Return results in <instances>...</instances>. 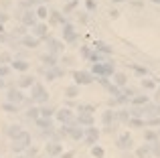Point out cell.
<instances>
[{
  "instance_id": "12",
  "label": "cell",
  "mask_w": 160,
  "mask_h": 158,
  "mask_svg": "<svg viewBox=\"0 0 160 158\" xmlns=\"http://www.w3.org/2000/svg\"><path fill=\"white\" fill-rule=\"evenodd\" d=\"M47 28L49 27H45V24H35V27H32V32H35L37 37H45L47 35Z\"/></svg>"
},
{
  "instance_id": "21",
  "label": "cell",
  "mask_w": 160,
  "mask_h": 158,
  "mask_svg": "<svg viewBox=\"0 0 160 158\" xmlns=\"http://www.w3.org/2000/svg\"><path fill=\"white\" fill-rule=\"evenodd\" d=\"M18 85H20V87H28V85H35V79H32V77H22V79H20V81H18Z\"/></svg>"
},
{
  "instance_id": "7",
  "label": "cell",
  "mask_w": 160,
  "mask_h": 158,
  "mask_svg": "<svg viewBox=\"0 0 160 158\" xmlns=\"http://www.w3.org/2000/svg\"><path fill=\"white\" fill-rule=\"evenodd\" d=\"M57 120H59V122H63V124H69L71 120H73V116H71L69 110H59L57 111Z\"/></svg>"
},
{
  "instance_id": "20",
  "label": "cell",
  "mask_w": 160,
  "mask_h": 158,
  "mask_svg": "<svg viewBox=\"0 0 160 158\" xmlns=\"http://www.w3.org/2000/svg\"><path fill=\"white\" fill-rule=\"evenodd\" d=\"M128 124H130L132 128H142V126H144V120H140V118H130Z\"/></svg>"
},
{
  "instance_id": "4",
  "label": "cell",
  "mask_w": 160,
  "mask_h": 158,
  "mask_svg": "<svg viewBox=\"0 0 160 158\" xmlns=\"http://www.w3.org/2000/svg\"><path fill=\"white\" fill-rule=\"evenodd\" d=\"M73 77H75V81H77V83H83V85H87V83L93 81V77H91L89 73H83V71H75Z\"/></svg>"
},
{
  "instance_id": "13",
  "label": "cell",
  "mask_w": 160,
  "mask_h": 158,
  "mask_svg": "<svg viewBox=\"0 0 160 158\" xmlns=\"http://www.w3.org/2000/svg\"><path fill=\"white\" fill-rule=\"evenodd\" d=\"M95 51H102V53H112L113 49L109 47V45H106L103 41H98V43H95Z\"/></svg>"
},
{
  "instance_id": "24",
  "label": "cell",
  "mask_w": 160,
  "mask_h": 158,
  "mask_svg": "<svg viewBox=\"0 0 160 158\" xmlns=\"http://www.w3.org/2000/svg\"><path fill=\"white\" fill-rule=\"evenodd\" d=\"M112 120H113V111H112V110H108L106 114H103V122H106L108 126H109V124H112Z\"/></svg>"
},
{
  "instance_id": "8",
  "label": "cell",
  "mask_w": 160,
  "mask_h": 158,
  "mask_svg": "<svg viewBox=\"0 0 160 158\" xmlns=\"http://www.w3.org/2000/svg\"><path fill=\"white\" fill-rule=\"evenodd\" d=\"M35 20H37V14L32 10H24L22 12V22L24 24H32V27H35Z\"/></svg>"
},
{
  "instance_id": "15",
  "label": "cell",
  "mask_w": 160,
  "mask_h": 158,
  "mask_svg": "<svg viewBox=\"0 0 160 158\" xmlns=\"http://www.w3.org/2000/svg\"><path fill=\"white\" fill-rule=\"evenodd\" d=\"M8 97H10V101H16V103H20V101H22V93H20V91H16V89H12Z\"/></svg>"
},
{
  "instance_id": "38",
  "label": "cell",
  "mask_w": 160,
  "mask_h": 158,
  "mask_svg": "<svg viewBox=\"0 0 160 158\" xmlns=\"http://www.w3.org/2000/svg\"><path fill=\"white\" fill-rule=\"evenodd\" d=\"M87 8H89V10H91V8H95V2H93V0H87Z\"/></svg>"
},
{
  "instance_id": "17",
  "label": "cell",
  "mask_w": 160,
  "mask_h": 158,
  "mask_svg": "<svg viewBox=\"0 0 160 158\" xmlns=\"http://www.w3.org/2000/svg\"><path fill=\"white\" fill-rule=\"evenodd\" d=\"M22 45H27V47H37V45H39V41H37L35 37H24V39H22Z\"/></svg>"
},
{
  "instance_id": "18",
  "label": "cell",
  "mask_w": 160,
  "mask_h": 158,
  "mask_svg": "<svg viewBox=\"0 0 160 158\" xmlns=\"http://www.w3.org/2000/svg\"><path fill=\"white\" fill-rule=\"evenodd\" d=\"M132 103H134V106H142V103H148V97H146V95H136V97H132Z\"/></svg>"
},
{
  "instance_id": "30",
  "label": "cell",
  "mask_w": 160,
  "mask_h": 158,
  "mask_svg": "<svg viewBox=\"0 0 160 158\" xmlns=\"http://www.w3.org/2000/svg\"><path fill=\"white\" fill-rule=\"evenodd\" d=\"M47 75H49V79H55V77L61 75V71H59V69H53V71H49V73H47Z\"/></svg>"
},
{
  "instance_id": "33",
  "label": "cell",
  "mask_w": 160,
  "mask_h": 158,
  "mask_svg": "<svg viewBox=\"0 0 160 158\" xmlns=\"http://www.w3.org/2000/svg\"><path fill=\"white\" fill-rule=\"evenodd\" d=\"M43 61H45V63H49V65H55L53 55H45V57H43Z\"/></svg>"
},
{
  "instance_id": "44",
  "label": "cell",
  "mask_w": 160,
  "mask_h": 158,
  "mask_svg": "<svg viewBox=\"0 0 160 158\" xmlns=\"http://www.w3.org/2000/svg\"><path fill=\"white\" fill-rule=\"evenodd\" d=\"M158 114H160V107H158Z\"/></svg>"
},
{
  "instance_id": "35",
  "label": "cell",
  "mask_w": 160,
  "mask_h": 158,
  "mask_svg": "<svg viewBox=\"0 0 160 158\" xmlns=\"http://www.w3.org/2000/svg\"><path fill=\"white\" fill-rule=\"evenodd\" d=\"M118 118H120V120H124V122H128V111H120V114H118Z\"/></svg>"
},
{
  "instance_id": "31",
  "label": "cell",
  "mask_w": 160,
  "mask_h": 158,
  "mask_svg": "<svg viewBox=\"0 0 160 158\" xmlns=\"http://www.w3.org/2000/svg\"><path fill=\"white\" fill-rule=\"evenodd\" d=\"M8 134H10V136H14V138H16V136L20 134V128H18V126H16V128H10V130H8Z\"/></svg>"
},
{
  "instance_id": "41",
  "label": "cell",
  "mask_w": 160,
  "mask_h": 158,
  "mask_svg": "<svg viewBox=\"0 0 160 158\" xmlns=\"http://www.w3.org/2000/svg\"><path fill=\"white\" fill-rule=\"evenodd\" d=\"M63 158H73V152H67V154H63Z\"/></svg>"
},
{
  "instance_id": "10",
  "label": "cell",
  "mask_w": 160,
  "mask_h": 158,
  "mask_svg": "<svg viewBox=\"0 0 160 158\" xmlns=\"http://www.w3.org/2000/svg\"><path fill=\"white\" fill-rule=\"evenodd\" d=\"M63 148H61V144L59 142H51V144H47V154H51V156H55V154H59Z\"/></svg>"
},
{
  "instance_id": "36",
  "label": "cell",
  "mask_w": 160,
  "mask_h": 158,
  "mask_svg": "<svg viewBox=\"0 0 160 158\" xmlns=\"http://www.w3.org/2000/svg\"><path fill=\"white\" fill-rule=\"evenodd\" d=\"M2 107H4V110H6V111H14V110H16V107H14V106H10V103H4Z\"/></svg>"
},
{
  "instance_id": "26",
  "label": "cell",
  "mask_w": 160,
  "mask_h": 158,
  "mask_svg": "<svg viewBox=\"0 0 160 158\" xmlns=\"http://www.w3.org/2000/svg\"><path fill=\"white\" fill-rule=\"evenodd\" d=\"M91 154H93V156H98V158H102V156H103V148L93 146V148H91Z\"/></svg>"
},
{
  "instance_id": "29",
  "label": "cell",
  "mask_w": 160,
  "mask_h": 158,
  "mask_svg": "<svg viewBox=\"0 0 160 158\" xmlns=\"http://www.w3.org/2000/svg\"><path fill=\"white\" fill-rule=\"evenodd\" d=\"M156 138H158V136L154 134V132H150V130L146 132V140H148V142H154V140H156Z\"/></svg>"
},
{
  "instance_id": "6",
  "label": "cell",
  "mask_w": 160,
  "mask_h": 158,
  "mask_svg": "<svg viewBox=\"0 0 160 158\" xmlns=\"http://www.w3.org/2000/svg\"><path fill=\"white\" fill-rule=\"evenodd\" d=\"M63 35H65V41H69V43L77 41V32L73 31V27H71V24H65V28H63Z\"/></svg>"
},
{
  "instance_id": "25",
  "label": "cell",
  "mask_w": 160,
  "mask_h": 158,
  "mask_svg": "<svg viewBox=\"0 0 160 158\" xmlns=\"http://www.w3.org/2000/svg\"><path fill=\"white\" fill-rule=\"evenodd\" d=\"M37 16H41V18H47L49 16V10L45 6H39V10H37Z\"/></svg>"
},
{
  "instance_id": "3",
  "label": "cell",
  "mask_w": 160,
  "mask_h": 158,
  "mask_svg": "<svg viewBox=\"0 0 160 158\" xmlns=\"http://www.w3.org/2000/svg\"><path fill=\"white\" fill-rule=\"evenodd\" d=\"M132 136H130V132H126V134H122L120 138H118V148H122V150H128V148H132Z\"/></svg>"
},
{
  "instance_id": "9",
  "label": "cell",
  "mask_w": 160,
  "mask_h": 158,
  "mask_svg": "<svg viewBox=\"0 0 160 158\" xmlns=\"http://www.w3.org/2000/svg\"><path fill=\"white\" fill-rule=\"evenodd\" d=\"M79 124H83V126H93V116L85 114V111H79Z\"/></svg>"
},
{
  "instance_id": "39",
  "label": "cell",
  "mask_w": 160,
  "mask_h": 158,
  "mask_svg": "<svg viewBox=\"0 0 160 158\" xmlns=\"http://www.w3.org/2000/svg\"><path fill=\"white\" fill-rule=\"evenodd\" d=\"M154 154L160 156V144H156V146H154Z\"/></svg>"
},
{
  "instance_id": "19",
  "label": "cell",
  "mask_w": 160,
  "mask_h": 158,
  "mask_svg": "<svg viewBox=\"0 0 160 158\" xmlns=\"http://www.w3.org/2000/svg\"><path fill=\"white\" fill-rule=\"evenodd\" d=\"M37 124L41 128H49L51 130V118H37Z\"/></svg>"
},
{
  "instance_id": "34",
  "label": "cell",
  "mask_w": 160,
  "mask_h": 158,
  "mask_svg": "<svg viewBox=\"0 0 160 158\" xmlns=\"http://www.w3.org/2000/svg\"><path fill=\"white\" fill-rule=\"evenodd\" d=\"M8 61H10V55H8V53H2V55H0V63H8Z\"/></svg>"
},
{
  "instance_id": "14",
  "label": "cell",
  "mask_w": 160,
  "mask_h": 158,
  "mask_svg": "<svg viewBox=\"0 0 160 158\" xmlns=\"http://www.w3.org/2000/svg\"><path fill=\"white\" fill-rule=\"evenodd\" d=\"M49 49H51V53H59V51H63V45L59 43V41L51 39V41H49Z\"/></svg>"
},
{
  "instance_id": "43",
  "label": "cell",
  "mask_w": 160,
  "mask_h": 158,
  "mask_svg": "<svg viewBox=\"0 0 160 158\" xmlns=\"http://www.w3.org/2000/svg\"><path fill=\"white\" fill-rule=\"evenodd\" d=\"M152 2H158V4H160V0H152Z\"/></svg>"
},
{
  "instance_id": "37",
  "label": "cell",
  "mask_w": 160,
  "mask_h": 158,
  "mask_svg": "<svg viewBox=\"0 0 160 158\" xmlns=\"http://www.w3.org/2000/svg\"><path fill=\"white\" fill-rule=\"evenodd\" d=\"M59 20H61V14H59V12H53V22H59Z\"/></svg>"
},
{
  "instance_id": "5",
  "label": "cell",
  "mask_w": 160,
  "mask_h": 158,
  "mask_svg": "<svg viewBox=\"0 0 160 158\" xmlns=\"http://www.w3.org/2000/svg\"><path fill=\"white\" fill-rule=\"evenodd\" d=\"M98 138H99V132H98V128L89 126V128H87V132H85V140H87V144H93V142H98Z\"/></svg>"
},
{
  "instance_id": "2",
  "label": "cell",
  "mask_w": 160,
  "mask_h": 158,
  "mask_svg": "<svg viewBox=\"0 0 160 158\" xmlns=\"http://www.w3.org/2000/svg\"><path fill=\"white\" fill-rule=\"evenodd\" d=\"M28 142H31V134H27V132H20V134L14 138L12 148H14V150H22V148L28 146Z\"/></svg>"
},
{
  "instance_id": "27",
  "label": "cell",
  "mask_w": 160,
  "mask_h": 158,
  "mask_svg": "<svg viewBox=\"0 0 160 158\" xmlns=\"http://www.w3.org/2000/svg\"><path fill=\"white\" fill-rule=\"evenodd\" d=\"M89 59H91V61H93V63H95V65H98V63H103V57H102V55H99V53H95V55H89Z\"/></svg>"
},
{
  "instance_id": "28",
  "label": "cell",
  "mask_w": 160,
  "mask_h": 158,
  "mask_svg": "<svg viewBox=\"0 0 160 158\" xmlns=\"http://www.w3.org/2000/svg\"><path fill=\"white\" fill-rule=\"evenodd\" d=\"M142 85H144L146 89H152V87H154V81H152V79H144V81H142Z\"/></svg>"
},
{
  "instance_id": "1",
  "label": "cell",
  "mask_w": 160,
  "mask_h": 158,
  "mask_svg": "<svg viewBox=\"0 0 160 158\" xmlns=\"http://www.w3.org/2000/svg\"><path fill=\"white\" fill-rule=\"evenodd\" d=\"M31 95H32V101H39V103H43V101H47V99H49L47 89H45L41 83H35V85H32Z\"/></svg>"
},
{
  "instance_id": "11",
  "label": "cell",
  "mask_w": 160,
  "mask_h": 158,
  "mask_svg": "<svg viewBox=\"0 0 160 158\" xmlns=\"http://www.w3.org/2000/svg\"><path fill=\"white\" fill-rule=\"evenodd\" d=\"M67 132H69V136H71V138H75V140H79V138L83 136V130H81V128H73V126H69V128H67Z\"/></svg>"
},
{
  "instance_id": "32",
  "label": "cell",
  "mask_w": 160,
  "mask_h": 158,
  "mask_svg": "<svg viewBox=\"0 0 160 158\" xmlns=\"http://www.w3.org/2000/svg\"><path fill=\"white\" fill-rule=\"evenodd\" d=\"M146 154H148V148H146V146H142L140 150H138V156H140V158H146Z\"/></svg>"
},
{
  "instance_id": "42",
  "label": "cell",
  "mask_w": 160,
  "mask_h": 158,
  "mask_svg": "<svg viewBox=\"0 0 160 158\" xmlns=\"http://www.w3.org/2000/svg\"><path fill=\"white\" fill-rule=\"evenodd\" d=\"M2 85H4V81H2V79H0V87H2Z\"/></svg>"
},
{
  "instance_id": "16",
  "label": "cell",
  "mask_w": 160,
  "mask_h": 158,
  "mask_svg": "<svg viewBox=\"0 0 160 158\" xmlns=\"http://www.w3.org/2000/svg\"><path fill=\"white\" fill-rule=\"evenodd\" d=\"M77 93H79V87H77V85H69V87L65 89V95H67V97H75Z\"/></svg>"
},
{
  "instance_id": "45",
  "label": "cell",
  "mask_w": 160,
  "mask_h": 158,
  "mask_svg": "<svg viewBox=\"0 0 160 158\" xmlns=\"http://www.w3.org/2000/svg\"><path fill=\"white\" fill-rule=\"evenodd\" d=\"M18 158H24V156H18Z\"/></svg>"
},
{
  "instance_id": "22",
  "label": "cell",
  "mask_w": 160,
  "mask_h": 158,
  "mask_svg": "<svg viewBox=\"0 0 160 158\" xmlns=\"http://www.w3.org/2000/svg\"><path fill=\"white\" fill-rule=\"evenodd\" d=\"M14 69H18V71H27L28 63H27V61H14Z\"/></svg>"
},
{
  "instance_id": "23",
  "label": "cell",
  "mask_w": 160,
  "mask_h": 158,
  "mask_svg": "<svg viewBox=\"0 0 160 158\" xmlns=\"http://www.w3.org/2000/svg\"><path fill=\"white\" fill-rule=\"evenodd\" d=\"M113 79H116L118 85H124V83H126V75H124V73H116V75H113Z\"/></svg>"
},
{
  "instance_id": "40",
  "label": "cell",
  "mask_w": 160,
  "mask_h": 158,
  "mask_svg": "<svg viewBox=\"0 0 160 158\" xmlns=\"http://www.w3.org/2000/svg\"><path fill=\"white\" fill-rule=\"evenodd\" d=\"M0 75H8V69H6V67H2V69H0Z\"/></svg>"
}]
</instances>
